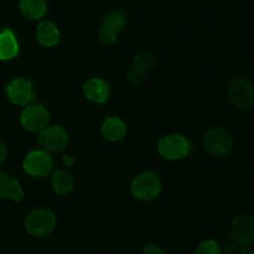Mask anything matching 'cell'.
Listing matches in <instances>:
<instances>
[{"mask_svg": "<svg viewBox=\"0 0 254 254\" xmlns=\"http://www.w3.org/2000/svg\"><path fill=\"white\" fill-rule=\"evenodd\" d=\"M25 226L28 233L32 236H46L55 230V214L48 208L34 209L27 214L25 218Z\"/></svg>", "mask_w": 254, "mask_h": 254, "instance_id": "obj_5", "label": "cell"}, {"mask_svg": "<svg viewBox=\"0 0 254 254\" xmlns=\"http://www.w3.org/2000/svg\"><path fill=\"white\" fill-rule=\"evenodd\" d=\"M85 98L98 104H105L108 101L110 86L101 77H91L82 84Z\"/></svg>", "mask_w": 254, "mask_h": 254, "instance_id": "obj_13", "label": "cell"}, {"mask_svg": "<svg viewBox=\"0 0 254 254\" xmlns=\"http://www.w3.org/2000/svg\"><path fill=\"white\" fill-rule=\"evenodd\" d=\"M155 64V56L147 51L138 53L126 69V80L133 85L141 84L150 73Z\"/></svg>", "mask_w": 254, "mask_h": 254, "instance_id": "obj_7", "label": "cell"}, {"mask_svg": "<svg viewBox=\"0 0 254 254\" xmlns=\"http://www.w3.org/2000/svg\"><path fill=\"white\" fill-rule=\"evenodd\" d=\"M231 231L238 244L254 242V217L250 213H242L232 221Z\"/></svg>", "mask_w": 254, "mask_h": 254, "instance_id": "obj_12", "label": "cell"}, {"mask_svg": "<svg viewBox=\"0 0 254 254\" xmlns=\"http://www.w3.org/2000/svg\"><path fill=\"white\" fill-rule=\"evenodd\" d=\"M5 93L12 104L19 106H24L35 98L32 82L23 76L13 78L5 88Z\"/></svg>", "mask_w": 254, "mask_h": 254, "instance_id": "obj_9", "label": "cell"}, {"mask_svg": "<svg viewBox=\"0 0 254 254\" xmlns=\"http://www.w3.org/2000/svg\"><path fill=\"white\" fill-rule=\"evenodd\" d=\"M126 132V123L119 116H107L101 126V135L109 142L121 141L125 137Z\"/></svg>", "mask_w": 254, "mask_h": 254, "instance_id": "obj_14", "label": "cell"}, {"mask_svg": "<svg viewBox=\"0 0 254 254\" xmlns=\"http://www.w3.org/2000/svg\"><path fill=\"white\" fill-rule=\"evenodd\" d=\"M127 25V13L121 9L108 11L98 30V41L106 46L114 44Z\"/></svg>", "mask_w": 254, "mask_h": 254, "instance_id": "obj_1", "label": "cell"}, {"mask_svg": "<svg viewBox=\"0 0 254 254\" xmlns=\"http://www.w3.org/2000/svg\"><path fill=\"white\" fill-rule=\"evenodd\" d=\"M193 254H221V252L214 240L206 239L198 244Z\"/></svg>", "mask_w": 254, "mask_h": 254, "instance_id": "obj_20", "label": "cell"}, {"mask_svg": "<svg viewBox=\"0 0 254 254\" xmlns=\"http://www.w3.org/2000/svg\"><path fill=\"white\" fill-rule=\"evenodd\" d=\"M142 254H164V252L159 246L152 245V244H146L144 246Z\"/></svg>", "mask_w": 254, "mask_h": 254, "instance_id": "obj_21", "label": "cell"}, {"mask_svg": "<svg viewBox=\"0 0 254 254\" xmlns=\"http://www.w3.org/2000/svg\"><path fill=\"white\" fill-rule=\"evenodd\" d=\"M190 150V141L179 133H168L161 136L158 140V151L167 160L183 159L189 155Z\"/></svg>", "mask_w": 254, "mask_h": 254, "instance_id": "obj_2", "label": "cell"}, {"mask_svg": "<svg viewBox=\"0 0 254 254\" xmlns=\"http://www.w3.org/2000/svg\"><path fill=\"white\" fill-rule=\"evenodd\" d=\"M68 133L61 125H52L38 136L39 145L48 152H58L64 150L68 143Z\"/></svg>", "mask_w": 254, "mask_h": 254, "instance_id": "obj_10", "label": "cell"}, {"mask_svg": "<svg viewBox=\"0 0 254 254\" xmlns=\"http://www.w3.org/2000/svg\"><path fill=\"white\" fill-rule=\"evenodd\" d=\"M252 254H254V252H253V253H252Z\"/></svg>", "mask_w": 254, "mask_h": 254, "instance_id": "obj_24", "label": "cell"}, {"mask_svg": "<svg viewBox=\"0 0 254 254\" xmlns=\"http://www.w3.org/2000/svg\"><path fill=\"white\" fill-rule=\"evenodd\" d=\"M203 145L208 155L222 157L229 153L233 146L231 134L221 126H212L205 131Z\"/></svg>", "mask_w": 254, "mask_h": 254, "instance_id": "obj_3", "label": "cell"}, {"mask_svg": "<svg viewBox=\"0 0 254 254\" xmlns=\"http://www.w3.org/2000/svg\"><path fill=\"white\" fill-rule=\"evenodd\" d=\"M0 197L14 201H22L25 198L24 190L18 180L4 172H0Z\"/></svg>", "mask_w": 254, "mask_h": 254, "instance_id": "obj_15", "label": "cell"}, {"mask_svg": "<svg viewBox=\"0 0 254 254\" xmlns=\"http://www.w3.org/2000/svg\"><path fill=\"white\" fill-rule=\"evenodd\" d=\"M162 186L159 177L152 171L138 175L131 184V191L135 197L142 200L153 199L161 191Z\"/></svg>", "mask_w": 254, "mask_h": 254, "instance_id": "obj_6", "label": "cell"}, {"mask_svg": "<svg viewBox=\"0 0 254 254\" xmlns=\"http://www.w3.org/2000/svg\"><path fill=\"white\" fill-rule=\"evenodd\" d=\"M62 161H63V164L67 166V167H70L72 164H73V160L72 158L68 157V156H64L62 158Z\"/></svg>", "mask_w": 254, "mask_h": 254, "instance_id": "obj_23", "label": "cell"}, {"mask_svg": "<svg viewBox=\"0 0 254 254\" xmlns=\"http://www.w3.org/2000/svg\"><path fill=\"white\" fill-rule=\"evenodd\" d=\"M7 159V149L5 144L0 140V166L6 161Z\"/></svg>", "mask_w": 254, "mask_h": 254, "instance_id": "obj_22", "label": "cell"}, {"mask_svg": "<svg viewBox=\"0 0 254 254\" xmlns=\"http://www.w3.org/2000/svg\"><path fill=\"white\" fill-rule=\"evenodd\" d=\"M50 184L57 194L65 195L73 190L75 186V180L71 173L68 171L58 170L52 175Z\"/></svg>", "mask_w": 254, "mask_h": 254, "instance_id": "obj_17", "label": "cell"}, {"mask_svg": "<svg viewBox=\"0 0 254 254\" xmlns=\"http://www.w3.org/2000/svg\"><path fill=\"white\" fill-rule=\"evenodd\" d=\"M227 100L239 108L254 105V85L245 77H233L229 80L226 90Z\"/></svg>", "mask_w": 254, "mask_h": 254, "instance_id": "obj_4", "label": "cell"}, {"mask_svg": "<svg viewBox=\"0 0 254 254\" xmlns=\"http://www.w3.org/2000/svg\"><path fill=\"white\" fill-rule=\"evenodd\" d=\"M60 38V30L54 23L45 21L38 25L36 40L41 46L46 48L54 47L59 43Z\"/></svg>", "mask_w": 254, "mask_h": 254, "instance_id": "obj_16", "label": "cell"}, {"mask_svg": "<svg viewBox=\"0 0 254 254\" xmlns=\"http://www.w3.org/2000/svg\"><path fill=\"white\" fill-rule=\"evenodd\" d=\"M47 3L42 0H23L19 3L21 14L30 20L42 18L47 11Z\"/></svg>", "mask_w": 254, "mask_h": 254, "instance_id": "obj_19", "label": "cell"}, {"mask_svg": "<svg viewBox=\"0 0 254 254\" xmlns=\"http://www.w3.org/2000/svg\"><path fill=\"white\" fill-rule=\"evenodd\" d=\"M54 167L52 157L45 151H30L23 162V170L27 175L34 178H43L50 174Z\"/></svg>", "mask_w": 254, "mask_h": 254, "instance_id": "obj_8", "label": "cell"}, {"mask_svg": "<svg viewBox=\"0 0 254 254\" xmlns=\"http://www.w3.org/2000/svg\"><path fill=\"white\" fill-rule=\"evenodd\" d=\"M19 52L17 37L10 29L0 33V60L8 61L15 58Z\"/></svg>", "mask_w": 254, "mask_h": 254, "instance_id": "obj_18", "label": "cell"}, {"mask_svg": "<svg viewBox=\"0 0 254 254\" xmlns=\"http://www.w3.org/2000/svg\"><path fill=\"white\" fill-rule=\"evenodd\" d=\"M20 122L25 130L33 132L44 130L50 123V113L43 105H30L21 112Z\"/></svg>", "mask_w": 254, "mask_h": 254, "instance_id": "obj_11", "label": "cell"}]
</instances>
